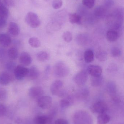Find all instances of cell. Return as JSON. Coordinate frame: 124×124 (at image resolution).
<instances>
[{"mask_svg":"<svg viewBox=\"0 0 124 124\" xmlns=\"http://www.w3.org/2000/svg\"><path fill=\"white\" fill-rule=\"evenodd\" d=\"M111 53L112 56L115 57H118L121 54V50L117 47H113L111 48Z\"/></svg>","mask_w":124,"mask_h":124,"instance_id":"obj_32","label":"cell"},{"mask_svg":"<svg viewBox=\"0 0 124 124\" xmlns=\"http://www.w3.org/2000/svg\"><path fill=\"white\" fill-rule=\"evenodd\" d=\"M29 45L33 48H38L41 46V42L38 38L33 37L30 38L28 40Z\"/></svg>","mask_w":124,"mask_h":124,"instance_id":"obj_25","label":"cell"},{"mask_svg":"<svg viewBox=\"0 0 124 124\" xmlns=\"http://www.w3.org/2000/svg\"><path fill=\"white\" fill-rule=\"evenodd\" d=\"M62 0H54L52 2V7L55 9H58L62 6Z\"/></svg>","mask_w":124,"mask_h":124,"instance_id":"obj_35","label":"cell"},{"mask_svg":"<svg viewBox=\"0 0 124 124\" xmlns=\"http://www.w3.org/2000/svg\"><path fill=\"white\" fill-rule=\"evenodd\" d=\"M38 105L41 108L47 109L51 107L52 103V99L49 96H42L38 99Z\"/></svg>","mask_w":124,"mask_h":124,"instance_id":"obj_8","label":"cell"},{"mask_svg":"<svg viewBox=\"0 0 124 124\" xmlns=\"http://www.w3.org/2000/svg\"><path fill=\"white\" fill-rule=\"evenodd\" d=\"M71 100L70 98H64L60 101V106L63 108H68L71 105Z\"/></svg>","mask_w":124,"mask_h":124,"instance_id":"obj_29","label":"cell"},{"mask_svg":"<svg viewBox=\"0 0 124 124\" xmlns=\"http://www.w3.org/2000/svg\"><path fill=\"white\" fill-rule=\"evenodd\" d=\"M110 120V117L105 113L100 114L97 117V124H107Z\"/></svg>","mask_w":124,"mask_h":124,"instance_id":"obj_18","label":"cell"},{"mask_svg":"<svg viewBox=\"0 0 124 124\" xmlns=\"http://www.w3.org/2000/svg\"><path fill=\"white\" fill-rule=\"evenodd\" d=\"M62 37L63 40L67 43H70L73 39L72 33L69 31L64 32L63 34Z\"/></svg>","mask_w":124,"mask_h":124,"instance_id":"obj_30","label":"cell"},{"mask_svg":"<svg viewBox=\"0 0 124 124\" xmlns=\"http://www.w3.org/2000/svg\"><path fill=\"white\" fill-rule=\"evenodd\" d=\"M11 75L7 72H3L0 73V84L1 85H8L12 81Z\"/></svg>","mask_w":124,"mask_h":124,"instance_id":"obj_14","label":"cell"},{"mask_svg":"<svg viewBox=\"0 0 124 124\" xmlns=\"http://www.w3.org/2000/svg\"><path fill=\"white\" fill-rule=\"evenodd\" d=\"M19 61L20 63L23 65L29 66L32 62L31 56L27 52H23L19 57Z\"/></svg>","mask_w":124,"mask_h":124,"instance_id":"obj_12","label":"cell"},{"mask_svg":"<svg viewBox=\"0 0 124 124\" xmlns=\"http://www.w3.org/2000/svg\"><path fill=\"white\" fill-rule=\"evenodd\" d=\"M63 82L60 80H57L53 82L50 87L51 93L54 95L63 97L66 95V91L63 89Z\"/></svg>","mask_w":124,"mask_h":124,"instance_id":"obj_3","label":"cell"},{"mask_svg":"<svg viewBox=\"0 0 124 124\" xmlns=\"http://www.w3.org/2000/svg\"><path fill=\"white\" fill-rule=\"evenodd\" d=\"M28 72V69L22 65L16 66L14 71L16 79L18 80H22L27 76Z\"/></svg>","mask_w":124,"mask_h":124,"instance_id":"obj_7","label":"cell"},{"mask_svg":"<svg viewBox=\"0 0 124 124\" xmlns=\"http://www.w3.org/2000/svg\"><path fill=\"white\" fill-rule=\"evenodd\" d=\"M11 39L8 34L0 33V44L4 47H7L11 43Z\"/></svg>","mask_w":124,"mask_h":124,"instance_id":"obj_15","label":"cell"},{"mask_svg":"<svg viewBox=\"0 0 124 124\" xmlns=\"http://www.w3.org/2000/svg\"><path fill=\"white\" fill-rule=\"evenodd\" d=\"M96 58L100 62H105L107 60V52L104 51H99L96 53Z\"/></svg>","mask_w":124,"mask_h":124,"instance_id":"obj_26","label":"cell"},{"mask_svg":"<svg viewBox=\"0 0 124 124\" xmlns=\"http://www.w3.org/2000/svg\"><path fill=\"white\" fill-rule=\"evenodd\" d=\"M19 53L18 49L15 47H11L8 51V55L11 59L15 60L19 56Z\"/></svg>","mask_w":124,"mask_h":124,"instance_id":"obj_22","label":"cell"},{"mask_svg":"<svg viewBox=\"0 0 124 124\" xmlns=\"http://www.w3.org/2000/svg\"><path fill=\"white\" fill-rule=\"evenodd\" d=\"M25 22L29 26L33 28H36L41 25V22L37 14L32 12H29L26 15Z\"/></svg>","mask_w":124,"mask_h":124,"instance_id":"obj_4","label":"cell"},{"mask_svg":"<svg viewBox=\"0 0 124 124\" xmlns=\"http://www.w3.org/2000/svg\"><path fill=\"white\" fill-rule=\"evenodd\" d=\"M91 110L94 113L102 114L105 113L107 110L108 106L103 101H98L93 104L91 107Z\"/></svg>","mask_w":124,"mask_h":124,"instance_id":"obj_6","label":"cell"},{"mask_svg":"<svg viewBox=\"0 0 124 124\" xmlns=\"http://www.w3.org/2000/svg\"><path fill=\"white\" fill-rule=\"evenodd\" d=\"M36 58L39 62H46L49 59L50 55L46 52L42 51L39 52L37 54Z\"/></svg>","mask_w":124,"mask_h":124,"instance_id":"obj_21","label":"cell"},{"mask_svg":"<svg viewBox=\"0 0 124 124\" xmlns=\"http://www.w3.org/2000/svg\"><path fill=\"white\" fill-rule=\"evenodd\" d=\"M105 9L102 7H97L94 10L95 15L97 16H102L105 15Z\"/></svg>","mask_w":124,"mask_h":124,"instance_id":"obj_31","label":"cell"},{"mask_svg":"<svg viewBox=\"0 0 124 124\" xmlns=\"http://www.w3.org/2000/svg\"><path fill=\"white\" fill-rule=\"evenodd\" d=\"M49 121L47 116H38L36 117L35 122L36 124H46Z\"/></svg>","mask_w":124,"mask_h":124,"instance_id":"obj_27","label":"cell"},{"mask_svg":"<svg viewBox=\"0 0 124 124\" xmlns=\"http://www.w3.org/2000/svg\"><path fill=\"white\" fill-rule=\"evenodd\" d=\"M40 75V72L37 68L35 66H32L28 69V72L27 77L28 79L31 80L38 79Z\"/></svg>","mask_w":124,"mask_h":124,"instance_id":"obj_13","label":"cell"},{"mask_svg":"<svg viewBox=\"0 0 124 124\" xmlns=\"http://www.w3.org/2000/svg\"><path fill=\"white\" fill-rule=\"evenodd\" d=\"M55 124H68V123L67 121L65 119H59L55 121Z\"/></svg>","mask_w":124,"mask_h":124,"instance_id":"obj_39","label":"cell"},{"mask_svg":"<svg viewBox=\"0 0 124 124\" xmlns=\"http://www.w3.org/2000/svg\"><path fill=\"white\" fill-rule=\"evenodd\" d=\"M8 31L11 35L14 37L17 36L20 32L19 25L16 23L10 22L8 27Z\"/></svg>","mask_w":124,"mask_h":124,"instance_id":"obj_11","label":"cell"},{"mask_svg":"<svg viewBox=\"0 0 124 124\" xmlns=\"http://www.w3.org/2000/svg\"><path fill=\"white\" fill-rule=\"evenodd\" d=\"M8 15V10L3 3L0 1V17L7 19Z\"/></svg>","mask_w":124,"mask_h":124,"instance_id":"obj_23","label":"cell"},{"mask_svg":"<svg viewBox=\"0 0 124 124\" xmlns=\"http://www.w3.org/2000/svg\"><path fill=\"white\" fill-rule=\"evenodd\" d=\"M7 109L6 106L3 104L0 105V117H3L6 113Z\"/></svg>","mask_w":124,"mask_h":124,"instance_id":"obj_37","label":"cell"},{"mask_svg":"<svg viewBox=\"0 0 124 124\" xmlns=\"http://www.w3.org/2000/svg\"><path fill=\"white\" fill-rule=\"evenodd\" d=\"M44 92L43 90L39 86H33L29 89L28 95L29 96L34 99H38L43 96Z\"/></svg>","mask_w":124,"mask_h":124,"instance_id":"obj_9","label":"cell"},{"mask_svg":"<svg viewBox=\"0 0 124 124\" xmlns=\"http://www.w3.org/2000/svg\"><path fill=\"white\" fill-rule=\"evenodd\" d=\"M60 28V26L59 24L57 23H53L51 24L49 27H48V31L50 33H53L59 30Z\"/></svg>","mask_w":124,"mask_h":124,"instance_id":"obj_28","label":"cell"},{"mask_svg":"<svg viewBox=\"0 0 124 124\" xmlns=\"http://www.w3.org/2000/svg\"><path fill=\"white\" fill-rule=\"evenodd\" d=\"M119 33L114 30L108 31L106 33V37L108 41L114 42L116 41L119 38Z\"/></svg>","mask_w":124,"mask_h":124,"instance_id":"obj_17","label":"cell"},{"mask_svg":"<svg viewBox=\"0 0 124 124\" xmlns=\"http://www.w3.org/2000/svg\"><path fill=\"white\" fill-rule=\"evenodd\" d=\"M3 3L7 6L13 7L15 5L14 0H3Z\"/></svg>","mask_w":124,"mask_h":124,"instance_id":"obj_36","label":"cell"},{"mask_svg":"<svg viewBox=\"0 0 124 124\" xmlns=\"http://www.w3.org/2000/svg\"><path fill=\"white\" fill-rule=\"evenodd\" d=\"M87 71L83 70L75 74L73 78L74 82L78 86H81L86 84L88 78Z\"/></svg>","mask_w":124,"mask_h":124,"instance_id":"obj_5","label":"cell"},{"mask_svg":"<svg viewBox=\"0 0 124 124\" xmlns=\"http://www.w3.org/2000/svg\"><path fill=\"white\" fill-rule=\"evenodd\" d=\"M87 71L92 77H98L102 75V69L99 66L91 65L88 66Z\"/></svg>","mask_w":124,"mask_h":124,"instance_id":"obj_10","label":"cell"},{"mask_svg":"<svg viewBox=\"0 0 124 124\" xmlns=\"http://www.w3.org/2000/svg\"><path fill=\"white\" fill-rule=\"evenodd\" d=\"M7 23V19L0 17V29L5 27Z\"/></svg>","mask_w":124,"mask_h":124,"instance_id":"obj_38","label":"cell"},{"mask_svg":"<svg viewBox=\"0 0 124 124\" xmlns=\"http://www.w3.org/2000/svg\"><path fill=\"white\" fill-rule=\"evenodd\" d=\"M74 124H92V118L88 113L79 111L74 114L73 117Z\"/></svg>","mask_w":124,"mask_h":124,"instance_id":"obj_2","label":"cell"},{"mask_svg":"<svg viewBox=\"0 0 124 124\" xmlns=\"http://www.w3.org/2000/svg\"><path fill=\"white\" fill-rule=\"evenodd\" d=\"M77 44L81 46H85L89 43L90 38L89 36L85 33H81L77 36L76 38Z\"/></svg>","mask_w":124,"mask_h":124,"instance_id":"obj_16","label":"cell"},{"mask_svg":"<svg viewBox=\"0 0 124 124\" xmlns=\"http://www.w3.org/2000/svg\"><path fill=\"white\" fill-rule=\"evenodd\" d=\"M84 59L85 62L87 63L93 62L94 57V52L91 49H87L84 53Z\"/></svg>","mask_w":124,"mask_h":124,"instance_id":"obj_20","label":"cell"},{"mask_svg":"<svg viewBox=\"0 0 124 124\" xmlns=\"http://www.w3.org/2000/svg\"><path fill=\"white\" fill-rule=\"evenodd\" d=\"M95 2V0H82L83 5L89 8H93Z\"/></svg>","mask_w":124,"mask_h":124,"instance_id":"obj_33","label":"cell"},{"mask_svg":"<svg viewBox=\"0 0 124 124\" xmlns=\"http://www.w3.org/2000/svg\"><path fill=\"white\" fill-rule=\"evenodd\" d=\"M103 81V78L102 75L98 77H92L91 85L92 86L97 87L102 85Z\"/></svg>","mask_w":124,"mask_h":124,"instance_id":"obj_19","label":"cell"},{"mask_svg":"<svg viewBox=\"0 0 124 124\" xmlns=\"http://www.w3.org/2000/svg\"><path fill=\"white\" fill-rule=\"evenodd\" d=\"M16 63L13 62H9L7 63L6 65V69L8 71L14 72V69L16 67Z\"/></svg>","mask_w":124,"mask_h":124,"instance_id":"obj_34","label":"cell"},{"mask_svg":"<svg viewBox=\"0 0 124 124\" xmlns=\"http://www.w3.org/2000/svg\"><path fill=\"white\" fill-rule=\"evenodd\" d=\"M53 71L55 76L57 77H63L69 74L70 69L64 62L59 61L54 66Z\"/></svg>","mask_w":124,"mask_h":124,"instance_id":"obj_1","label":"cell"},{"mask_svg":"<svg viewBox=\"0 0 124 124\" xmlns=\"http://www.w3.org/2000/svg\"><path fill=\"white\" fill-rule=\"evenodd\" d=\"M69 20L71 24H80L81 21V16L76 13L70 14Z\"/></svg>","mask_w":124,"mask_h":124,"instance_id":"obj_24","label":"cell"}]
</instances>
